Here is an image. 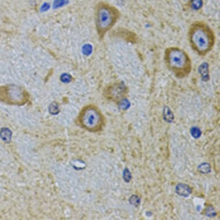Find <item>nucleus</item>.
Here are the masks:
<instances>
[{
	"label": "nucleus",
	"instance_id": "5",
	"mask_svg": "<svg viewBox=\"0 0 220 220\" xmlns=\"http://www.w3.org/2000/svg\"><path fill=\"white\" fill-rule=\"evenodd\" d=\"M81 121L82 124L88 129L96 130L102 123V115L97 108L90 106L82 111Z\"/></svg>",
	"mask_w": 220,
	"mask_h": 220
},
{
	"label": "nucleus",
	"instance_id": "9",
	"mask_svg": "<svg viewBox=\"0 0 220 220\" xmlns=\"http://www.w3.org/2000/svg\"><path fill=\"white\" fill-rule=\"evenodd\" d=\"M190 133H191V136L194 138L198 139L201 137L202 132L199 128H197V127H192L190 129Z\"/></svg>",
	"mask_w": 220,
	"mask_h": 220
},
{
	"label": "nucleus",
	"instance_id": "1",
	"mask_svg": "<svg viewBox=\"0 0 220 220\" xmlns=\"http://www.w3.org/2000/svg\"><path fill=\"white\" fill-rule=\"evenodd\" d=\"M187 36L191 49L200 57L208 55L215 46L216 35L214 29L202 20L190 24Z\"/></svg>",
	"mask_w": 220,
	"mask_h": 220
},
{
	"label": "nucleus",
	"instance_id": "12",
	"mask_svg": "<svg viewBox=\"0 0 220 220\" xmlns=\"http://www.w3.org/2000/svg\"><path fill=\"white\" fill-rule=\"evenodd\" d=\"M129 202L131 205L137 207L140 204V198L137 195H132L129 199Z\"/></svg>",
	"mask_w": 220,
	"mask_h": 220
},
{
	"label": "nucleus",
	"instance_id": "11",
	"mask_svg": "<svg viewBox=\"0 0 220 220\" xmlns=\"http://www.w3.org/2000/svg\"><path fill=\"white\" fill-rule=\"evenodd\" d=\"M123 179L126 182V183H129L132 178V174L130 171V170L128 168H125L123 170Z\"/></svg>",
	"mask_w": 220,
	"mask_h": 220
},
{
	"label": "nucleus",
	"instance_id": "7",
	"mask_svg": "<svg viewBox=\"0 0 220 220\" xmlns=\"http://www.w3.org/2000/svg\"><path fill=\"white\" fill-rule=\"evenodd\" d=\"M176 192L182 197H188L191 194V188L185 184H178L176 187Z\"/></svg>",
	"mask_w": 220,
	"mask_h": 220
},
{
	"label": "nucleus",
	"instance_id": "13",
	"mask_svg": "<svg viewBox=\"0 0 220 220\" xmlns=\"http://www.w3.org/2000/svg\"><path fill=\"white\" fill-rule=\"evenodd\" d=\"M67 3V0H55L54 3V8H58L63 6Z\"/></svg>",
	"mask_w": 220,
	"mask_h": 220
},
{
	"label": "nucleus",
	"instance_id": "2",
	"mask_svg": "<svg viewBox=\"0 0 220 220\" xmlns=\"http://www.w3.org/2000/svg\"><path fill=\"white\" fill-rule=\"evenodd\" d=\"M163 59L167 69L178 79H183L190 75L192 70L191 57L179 47L168 46L164 51Z\"/></svg>",
	"mask_w": 220,
	"mask_h": 220
},
{
	"label": "nucleus",
	"instance_id": "8",
	"mask_svg": "<svg viewBox=\"0 0 220 220\" xmlns=\"http://www.w3.org/2000/svg\"><path fill=\"white\" fill-rule=\"evenodd\" d=\"M198 170L199 172H200L201 174H208L210 172L211 170V167L210 164L206 162H203L198 166Z\"/></svg>",
	"mask_w": 220,
	"mask_h": 220
},
{
	"label": "nucleus",
	"instance_id": "3",
	"mask_svg": "<svg viewBox=\"0 0 220 220\" xmlns=\"http://www.w3.org/2000/svg\"><path fill=\"white\" fill-rule=\"evenodd\" d=\"M120 18V12L113 6L101 3L95 12V26L100 39L112 29Z\"/></svg>",
	"mask_w": 220,
	"mask_h": 220
},
{
	"label": "nucleus",
	"instance_id": "10",
	"mask_svg": "<svg viewBox=\"0 0 220 220\" xmlns=\"http://www.w3.org/2000/svg\"><path fill=\"white\" fill-rule=\"evenodd\" d=\"M202 0H192L191 1V7L194 10L199 9L202 6Z\"/></svg>",
	"mask_w": 220,
	"mask_h": 220
},
{
	"label": "nucleus",
	"instance_id": "6",
	"mask_svg": "<svg viewBox=\"0 0 220 220\" xmlns=\"http://www.w3.org/2000/svg\"><path fill=\"white\" fill-rule=\"evenodd\" d=\"M128 88L122 81L116 82L108 88L107 93L111 99L116 101L120 104L123 100L127 99Z\"/></svg>",
	"mask_w": 220,
	"mask_h": 220
},
{
	"label": "nucleus",
	"instance_id": "14",
	"mask_svg": "<svg viewBox=\"0 0 220 220\" xmlns=\"http://www.w3.org/2000/svg\"><path fill=\"white\" fill-rule=\"evenodd\" d=\"M206 215L209 216V217H212L215 215V213L214 209L212 208H210L207 209L206 211Z\"/></svg>",
	"mask_w": 220,
	"mask_h": 220
},
{
	"label": "nucleus",
	"instance_id": "4",
	"mask_svg": "<svg viewBox=\"0 0 220 220\" xmlns=\"http://www.w3.org/2000/svg\"><path fill=\"white\" fill-rule=\"evenodd\" d=\"M25 92L21 87L15 85H0V102L11 105L23 103Z\"/></svg>",
	"mask_w": 220,
	"mask_h": 220
}]
</instances>
